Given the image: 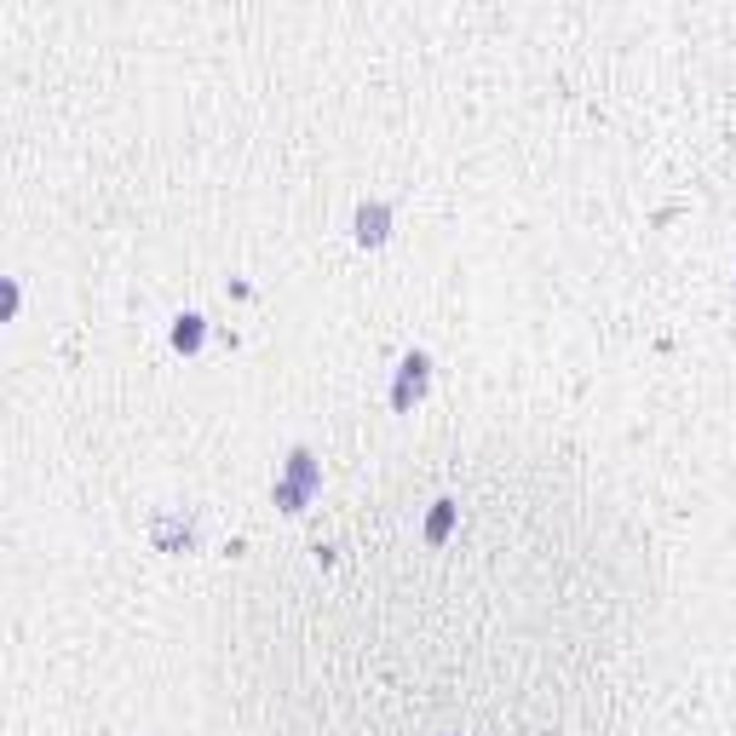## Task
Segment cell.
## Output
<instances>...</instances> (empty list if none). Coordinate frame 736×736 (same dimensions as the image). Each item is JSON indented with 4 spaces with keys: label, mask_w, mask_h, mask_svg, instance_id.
I'll return each mask as SVG.
<instances>
[{
    "label": "cell",
    "mask_w": 736,
    "mask_h": 736,
    "mask_svg": "<svg viewBox=\"0 0 736 736\" xmlns=\"http://www.w3.org/2000/svg\"><path fill=\"white\" fill-rule=\"evenodd\" d=\"M317 490H322L317 454L311 449H288V466H283V477H276V506H283V513H306V506L317 501Z\"/></svg>",
    "instance_id": "1"
},
{
    "label": "cell",
    "mask_w": 736,
    "mask_h": 736,
    "mask_svg": "<svg viewBox=\"0 0 736 736\" xmlns=\"http://www.w3.org/2000/svg\"><path fill=\"white\" fill-rule=\"evenodd\" d=\"M426 380H431V358H426V351H409V358L397 363V386H392V409L397 415H409L415 403L426 397Z\"/></svg>",
    "instance_id": "2"
},
{
    "label": "cell",
    "mask_w": 736,
    "mask_h": 736,
    "mask_svg": "<svg viewBox=\"0 0 736 736\" xmlns=\"http://www.w3.org/2000/svg\"><path fill=\"white\" fill-rule=\"evenodd\" d=\"M386 237H392V208H386V201H363V208H358V242L380 248Z\"/></svg>",
    "instance_id": "3"
},
{
    "label": "cell",
    "mask_w": 736,
    "mask_h": 736,
    "mask_svg": "<svg viewBox=\"0 0 736 736\" xmlns=\"http://www.w3.org/2000/svg\"><path fill=\"white\" fill-rule=\"evenodd\" d=\"M201 340H208V317H196V311L173 317V351H185V358H196V351H201Z\"/></svg>",
    "instance_id": "4"
},
{
    "label": "cell",
    "mask_w": 736,
    "mask_h": 736,
    "mask_svg": "<svg viewBox=\"0 0 736 736\" xmlns=\"http://www.w3.org/2000/svg\"><path fill=\"white\" fill-rule=\"evenodd\" d=\"M454 518H461V506H454L449 495H443V501H431V513H426V541H431V547H443V541L454 536Z\"/></svg>",
    "instance_id": "5"
}]
</instances>
